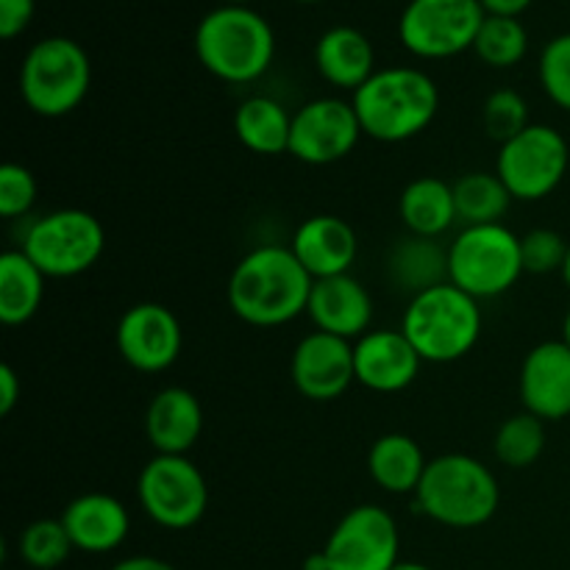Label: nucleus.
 I'll return each mask as SVG.
<instances>
[{"instance_id": "obj_1", "label": "nucleus", "mask_w": 570, "mask_h": 570, "mask_svg": "<svg viewBox=\"0 0 570 570\" xmlns=\"http://www.w3.org/2000/svg\"><path fill=\"white\" fill-rule=\"evenodd\" d=\"M315 278L289 245H262L237 262L228 278V306L248 326L273 328L306 315Z\"/></svg>"}, {"instance_id": "obj_2", "label": "nucleus", "mask_w": 570, "mask_h": 570, "mask_svg": "<svg viewBox=\"0 0 570 570\" xmlns=\"http://www.w3.org/2000/svg\"><path fill=\"white\" fill-rule=\"evenodd\" d=\"M362 134L379 142H406L432 126L440 89L417 67H382L354 92Z\"/></svg>"}, {"instance_id": "obj_3", "label": "nucleus", "mask_w": 570, "mask_h": 570, "mask_svg": "<svg viewBox=\"0 0 570 570\" xmlns=\"http://www.w3.org/2000/svg\"><path fill=\"white\" fill-rule=\"evenodd\" d=\"M417 510L449 529H476L493 521L501 504L495 473L468 454H443L429 460L415 490Z\"/></svg>"}, {"instance_id": "obj_4", "label": "nucleus", "mask_w": 570, "mask_h": 570, "mask_svg": "<svg viewBox=\"0 0 570 570\" xmlns=\"http://www.w3.org/2000/svg\"><path fill=\"white\" fill-rule=\"evenodd\" d=\"M195 53L220 81L250 83L273 65L276 37L259 11L248 6H220L195 28Z\"/></svg>"}, {"instance_id": "obj_5", "label": "nucleus", "mask_w": 570, "mask_h": 570, "mask_svg": "<svg viewBox=\"0 0 570 570\" xmlns=\"http://www.w3.org/2000/svg\"><path fill=\"white\" fill-rule=\"evenodd\" d=\"M423 362L449 365L476 348L482 337V309L473 295L462 293L454 284H440L426 293L412 295L401 321Z\"/></svg>"}, {"instance_id": "obj_6", "label": "nucleus", "mask_w": 570, "mask_h": 570, "mask_svg": "<svg viewBox=\"0 0 570 570\" xmlns=\"http://www.w3.org/2000/svg\"><path fill=\"white\" fill-rule=\"evenodd\" d=\"M92 83L89 56L76 39H39L20 67V95L39 117H65L83 104Z\"/></svg>"}, {"instance_id": "obj_7", "label": "nucleus", "mask_w": 570, "mask_h": 570, "mask_svg": "<svg viewBox=\"0 0 570 570\" xmlns=\"http://www.w3.org/2000/svg\"><path fill=\"white\" fill-rule=\"evenodd\" d=\"M521 276V237L504 223L465 226L449 245V282L476 301L510 293Z\"/></svg>"}, {"instance_id": "obj_8", "label": "nucleus", "mask_w": 570, "mask_h": 570, "mask_svg": "<svg viewBox=\"0 0 570 570\" xmlns=\"http://www.w3.org/2000/svg\"><path fill=\"white\" fill-rule=\"evenodd\" d=\"M106 248V232L92 212L56 209L39 217L22 237V254L48 278L92 271Z\"/></svg>"}, {"instance_id": "obj_9", "label": "nucleus", "mask_w": 570, "mask_h": 570, "mask_svg": "<svg viewBox=\"0 0 570 570\" xmlns=\"http://www.w3.org/2000/svg\"><path fill=\"white\" fill-rule=\"evenodd\" d=\"M137 495L145 515L170 532L193 529L209 507V484L189 456L156 454L139 473Z\"/></svg>"}, {"instance_id": "obj_10", "label": "nucleus", "mask_w": 570, "mask_h": 570, "mask_svg": "<svg viewBox=\"0 0 570 570\" xmlns=\"http://www.w3.org/2000/svg\"><path fill=\"white\" fill-rule=\"evenodd\" d=\"M568 165V139L546 122H532L527 131L501 145L495 173L515 200H543L560 187Z\"/></svg>"}, {"instance_id": "obj_11", "label": "nucleus", "mask_w": 570, "mask_h": 570, "mask_svg": "<svg viewBox=\"0 0 570 570\" xmlns=\"http://www.w3.org/2000/svg\"><path fill=\"white\" fill-rule=\"evenodd\" d=\"M484 17L479 0H410L401 11L399 37L421 59H451L473 48Z\"/></svg>"}, {"instance_id": "obj_12", "label": "nucleus", "mask_w": 570, "mask_h": 570, "mask_svg": "<svg viewBox=\"0 0 570 570\" xmlns=\"http://www.w3.org/2000/svg\"><path fill=\"white\" fill-rule=\"evenodd\" d=\"M328 570H393L401 560V532L395 518L376 504L345 512L323 546Z\"/></svg>"}, {"instance_id": "obj_13", "label": "nucleus", "mask_w": 570, "mask_h": 570, "mask_svg": "<svg viewBox=\"0 0 570 570\" xmlns=\"http://www.w3.org/2000/svg\"><path fill=\"white\" fill-rule=\"evenodd\" d=\"M362 137L354 104L340 98H317L293 115L289 154L304 165H334L356 148Z\"/></svg>"}, {"instance_id": "obj_14", "label": "nucleus", "mask_w": 570, "mask_h": 570, "mask_svg": "<svg viewBox=\"0 0 570 570\" xmlns=\"http://www.w3.org/2000/svg\"><path fill=\"white\" fill-rule=\"evenodd\" d=\"M184 332L165 304H134L117 323V351L139 373H161L181 356Z\"/></svg>"}, {"instance_id": "obj_15", "label": "nucleus", "mask_w": 570, "mask_h": 570, "mask_svg": "<svg viewBox=\"0 0 570 570\" xmlns=\"http://www.w3.org/2000/svg\"><path fill=\"white\" fill-rule=\"evenodd\" d=\"M289 376L304 399L337 401L356 382L354 343L326 332L306 334L293 351Z\"/></svg>"}, {"instance_id": "obj_16", "label": "nucleus", "mask_w": 570, "mask_h": 570, "mask_svg": "<svg viewBox=\"0 0 570 570\" xmlns=\"http://www.w3.org/2000/svg\"><path fill=\"white\" fill-rule=\"evenodd\" d=\"M356 382L373 393H401L421 373V354L401 328H379L354 343Z\"/></svg>"}, {"instance_id": "obj_17", "label": "nucleus", "mask_w": 570, "mask_h": 570, "mask_svg": "<svg viewBox=\"0 0 570 570\" xmlns=\"http://www.w3.org/2000/svg\"><path fill=\"white\" fill-rule=\"evenodd\" d=\"M523 410L540 421L570 415V348L562 340L534 345L521 365Z\"/></svg>"}, {"instance_id": "obj_18", "label": "nucleus", "mask_w": 570, "mask_h": 570, "mask_svg": "<svg viewBox=\"0 0 570 570\" xmlns=\"http://www.w3.org/2000/svg\"><path fill=\"white\" fill-rule=\"evenodd\" d=\"M306 315L315 323V332H326L343 340H360L362 334L371 332L373 298L365 284L351 273L317 278L312 284Z\"/></svg>"}, {"instance_id": "obj_19", "label": "nucleus", "mask_w": 570, "mask_h": 570, "mask_svg": "<svg viewBox=\"0 0 570 570\" xmlns=\"http://www.w3.org/2000/svg\"><path fill=\"white\" fill-rule=\"evenodd\" d=\"M289 250L317 282V278L351 273L356 254H360V239H356L354 226L343 217L312 215L295 228Z\"/></svg>"}, {"instance_id": "obj_20", "label": "nucleus", "mask_w": 570, "mask_h": 570, "mask_svg": "<svg viewBox=\"0 0 570 570\" xmlns=\"http://www.w3.org/2000/svg\"><path fill=\"white\" fill-rule=\"evenodd\" d=\"M61 523L76 551H87V554L117 551L131 532L126 504L109 493H83L72 499L61 512Z\"/></svg>"}, {"instance_id": "obj_21", "label": "nucleus", "mask_w": 570, "mask_h": 570, "mask_svg": "<svg viewBox=\"0 0 570 570\" xmlns=\"http://www.w3.org/2000/svg\"><path fill=\"white\" fill-rule=\"evenodd\" d=\"M145 434L156 454L187 456L204 434V406L187 387H165L145 412Z\"/></svg>"}, {"instance_id": "obj_22", "label": "nucleus", "mask_w": 570, "mask_h": 570, "mask_svg": "<svg viewBox=\"0 0 570 570\" xmlns=\"http://www.w3.org/2000/svg\"><path fill=\"white\" fill-rule=\"evenodd\" d=\"M315 65L332 87L356 92L376 72V53L360 28L334 26L317 39Z\"/></svg>"}, {"instance_id": "obj_23", "label": "nucleus", "mask_w": 570, "mask_h": 570, "mask_svg": "<svg viewBox=\"0 0 570 570\" xmlns=\"http://www.w3.org/2000/svg\"><path fill=\"white\" fill-rule=\"evenodd\" d=\"M426 465L421 443L401 432L382 434L367 451V473L384 493L393 495H415Z\"/></svg>"}, {"instance_id": "obj_24", "label": "nucleus", "mask_w": 570, "mask_h": 570, "mask_svg": "<svg viewBox=\"0 0 570 570\" xmlns=\"http://www.w3.org/2000/svg\"><path fill=\"white\" fill-rule=\"evenodd\" d=\"M401 220L415 237L440 239L460 217L454 204V184L438 176H421L410 181L399 200Z\"/></svg>"}, {"instance_id": "obj_25", "label": "nucleus", "mask_w": 570, "mask_h": 570, "mask_svg": "<svg viewBox=\"0 0 570 570\" xmlns=\"http://www.w3.org/2000/svg\"><path fill=\"white\" fill-rule=\"evenodd\" d=\"M387 273L395 287L412 295L426 293L440 284H449V248H443L438 239L410 234L390 250Z\"/></svg>"}, {"instance_id": "obj_26", "label": "nucleus", "mask_w": 570, "mask_h": 570, "mask_svg": "<svg viewBox=\"0 0 570 570\" xmlns=\"http://www.w3.org/2000/svg\"><path fill=\"white\" fill-rule=\"evenodd\" d=\"M293 115L278 100L254 95L234 111V134L248 150L259 156L289 154Z\"/></svg>"}, {"instance_id": "obj_27", "label": "nucleus", "mask_w": 570, "mask_h": 570, "mask_svg": "<svg viewBox=\"0 0 570 570\" xmlns=\"http://www.w3.org/2000/svg\"><path fill=\"white\" fill-rule=\"evenodd\" d=\"M45 276L20 248L0 256V321L22 326L39 312L45 298Z\"/></svg>"}, {"instance_id": "obj_28", "label": "nucleus", "mask_w": 570, "mask_h": 570, "mask_svg": "<svg viewBox=\"0 0 570 570\" xmlns=\"http://www.w3.org/2000/svg\"><path fill=\"white\" fill-rule=\"evenodd\" d=\"M510 189L499 178V173H468V176L454 181V204L456 217L465 226H488V223H501V217L510 212L512 204Z\"/></svg>"}, {"instance_id": "obj_29", "label": "nucleus", "mask_w": 570, "mask_h": 570, "mask_svg": "<svg viewBox=\"0 0 570 570\" xmlns=\"http://www.w3.org/2000/svg\"><path fill=\"white\" fill-rule=\"evenodd\" d=\"M495 460L512 471L532 468L546 451V421L523 410L521 415L507 417L493 440Z\"/></svg>"}, {"instance_id": "obj_30", "label": "nucleus", "mask_w": 570, "mask_h": 570, "mask_svg": "<svg viewBox=\"0 0 570 570\" xmlns=\"http://www.w3.org/2000/svg\"><path fill=\"white\" fill-rule=\"evenodd\" d=\"M473 50L484 65L507 70V67H515L518 61H523L529 50V33L518 17L488 14L479 28Z\"/></svg>"}, {"instance_id": "obj_31", "label": "nucleus", "mask_w": 570, "mask_h": 570, "mask_svg": "<svg viewBox=\"0 0 570 570\" xmlns=\"http://www.w3.org/2000/svg\"><path fill=\"white\" fill-rule=\"evenodd\" d=\"M17 546H20L22 560L37 570H53L65 566L67 557L76 551L61 518H42V521L28 523Z\"/></svg>"}, {"instance_id": "obj_32", "label": "nucleus", "mask_w": 570, "mask_h": 570, "mask_svg": "<svg viewBox=\"0 0 570 570\" xmlns=\"http://www.w3.org/2000/svg\"><path fill=\"white\" fill-rule=\"evenodd\" d=\"M482 122L490 139H495L499 145L510 142V139H515L518 134L532 126L527 98L515 89H495L484 100Z\"/></svg>"}, {"instance_id": "obj_33", "label": "nucleus", "mask_w": 570, "mask_h": 570, "mask_svg": "<svg viewBox=\"0 0 570 570\" xmlns=\"http://www.w3.org/2000/svg\"><path fill=\"white\" fill-rule=\"evenodd\" d=\"M570 245L557 234L554 228H532L521 237V259L523 273L534 276H549V273H562L568 259Z\"/></svg>"}, {"instance_id": "obj_34", "label": "nucleus", "mask_w": 570, "mask_h": 570, "mask_svg": "<svg viewBox=\"0 0 570 570\" xmlns=\"http://www.w3.org/2000/svg\"><path fill=\"white\" fill-rule=\"evenodd\" d=\"M540 83L551 104L570 111V31L551 39L540 53Z\"/></svg>"}, {"instance_id": "obj_35", "label": "nucleus", "mask_w": 570, "mask_h": 570, "mask_svg": "<svg viewBox=\"0 0 570 570\" xmlns=\"http://www.w3.org/2000/svg\"><path fill=\"white\" fill-rule=\"evenodd\" d=\"M37 178L28 167L9 161V165L0 167V215L6 220H14L31 212V206L37 204Z\"/></svg>"}, {"instance_id": "obj_36", "label": "nucleus", "mask_w": 570, "mask_h": 570, "mask_svg": "<svg viewBox=\"0 0 570 570\" xmlns=\"http://www.w3.org/2000/svg\"><path fill=\"white\" fill-rule=\"evenodd\" d=\"M37 0H0V37L14 39L31 26Z\"/></svg>"}, {"instance_id": "obj_37", "label": "nucleus", "mask_w": 570, "mask_h": 570, "mask_svg": "<svg viewBox=\"0 0 570 570\" xmlns=\"http://www.w3.org/2000/svg\"><path fill=\"white\" fill-rule=\"evenodd\" d=\"M20 376L14 373L11 365H0V415H11V410L17 406L20 401Z\"/></svg>"}, {"instance_id": "obj_38", "label": "nucleus", "mask_w": 570, "mask_h": 570, "mask_svg": "<svg viewBox=\"0 0 570 570\" xmlns=\"http://www.w3.org/2000/svg\"><path fill=\"white\" fill-rule=\"evenodd\" d=\"M482 9L488 14H499V17H518L534 3V0H479Z\"/></svg>"}, {"instance_id": "obj_39", "label": "nucleus", "mask_w": 570, "mask_h": 570, "mask_svg": "<svg viewBox=\"0 0 570 570\" xmlns=\"http://www.w3.org/2000/svg\"><path fill=\"white\" fill-rule=\"evenodd\" d=\"M111 570H178V568L170 566L167 560H159V557L137 554V557H128V560H120L117 566H111Z\"/></svg>"}, {"instance_id": "obj_40", "label": "nucleus", "mask_w": 570, "mask_h": 570, "mask_svg": "<svg viewBox=\"0 0 570 570\" xmlns=\"http://www.w3.org/2000/svg\"><path fill=\"white\" fill-rule=\"evenodd\" d=\"M393 570H434L429 566H423V562H412V560H399L393 566Z\"/></svg>"}, {"instance_id": "obj_41", "label": "nucleus", "mask_w": 570, "mask_h": 570, "mask_svg": "<svg viewBox=\"0 0 570 570\" xmlns=\"http://www.w3.org/2000/svg\"><path fill=\"white\" fill-rule=\"evenodd\" d=\"M562 343H566L568 348H570V309H568V315H566V323H562Z\"/></svg>"}, {"instance_id": "obj_42", "label": "nucleus", "mask_w": 570, "mask_h": 570, "mask_svg": "<svg viewBox=\"0 0 570 570\" xmlns=\"http://www.w3.org/2000/svg\"><path fill=\"white\" fill-rule=\"evenodd\" d=\"M562 278H566V284L570 287V248H568V259H566V267H562Z\"/></svg>"}, {"instance_id": "obj_43", "label": "nucleus", "mask_w": 570, "mask_h": 570, "mask_svg": "<svg viewBox=\"0 0 570 570\" xmlns=\"http://www.w3.org/2000/svg\"><path fill=\"white\" fill-rule=\"evenodd\" d=\"M250 0H226V6H248Z\"/></svg>"}, {"instance_id": "obj_44", "label": "nucleus", "mask_w": 570, "mask_h": 570, "mask_svg": "<svg viewBox=\"0 0 570 570\" xmlns=\"http://www.w3.org/2000/svg\"><path fill=\"white\" fill-rule=\"evenodd\" d=\"M295 3H321V0H295Z\"/></svg>"}]
</instances>
